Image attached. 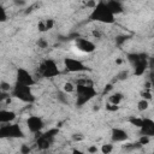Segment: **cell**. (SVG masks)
Here are the masks:
<instances>
[{
	"label": "cell",
	"instance_id": "obj_21",
	"mask_svg": "<svg viewBox=\"0 0 154 154\" xmlns=\"http://www.w3.org/2000/svg\"><path fill=\"white\" fill-rule=\"evenodd\" d=\"M36 43H37L38 48H42V49L48 47V41H47L45 37H40V38L37 40V42H36Z\"/></svg>",
	"mask_w": 154,
	"mask_h": 154
},
{
	"label": "cell",
	"instance_id": "obj_18",
	"mask_svg": "<svg viewBox=\"0 0 154 154\" xmlns=\"http://www.w3.org/2000/svg\"><path fill=\"white\" fill-rule=\"evenodd\" d=\"M75 89H76V84L73 82H71V81H67V82H65L63 84V91L66 93V94H69V95L73 94L75 93Z\"/></svg>",
	"mask_w": 154,
	"mask_h": 154
},
{
	"label": "cell",
	"instance_id": "obj_4",
	"mask_svg": "<svg viewBox=\"0 0 154 154\" xmlns=\"http://www.w3.org/2000/svg\"><path fill=\"white\" fill-rule=\"evenodd\" d=\"M31 88L32 87L14 83L12 85V89H11V96L18 99L19 101H22L24 103H32L36 100V97H35Z\"/></svg>",
	"mask_w": 154,
	"mask_h": 154
},
{
	"label": "cell",
	"instance_id": "obj_24",
	"mask_svg": "<svg viewBox=\"0 0 154 154\" xmlns=\"http://www.w3.org/2000/svg\"><path fill=\"white\" fill-rule=\"evenodd\" d=\"M128 78V72L126 71H123L120 75H118V79H126Z\"/></svg>",
	"mask_w": 154,
	"mask_h": 154
},
{
	"label": "cell",
	"instance_id": "obj_8",
	"mask_svg": "<svg viewBox=\"0 0 154 154\" xmlns=\"http://www.w3.org/2000/svg\"><path fill=\"white\" fill-rule=\"evenodd\" d=\"M75 49H77V52L82 53V54H90L96 49V45L85 37H77L75 38Z\"/></svg>",
	"mask_w": 154,
	"mask_h": 154
},
{
	"label": "cell",
	"instance_id": "obj_13",
	"mask_svg": "<svg viewBox=\"0 0 154 154\" xmlns=\"http://www.w3.org/2000/svg\"><path fill=\"white\" fill-rule=\"evenodd\" d=\"M53 138H54V135H53V131H49V132H46V134H42L38 136L36 143L40 148H47L49 144H52L53 142Z\"/></svg>",
	"mask_w": 154,
	"mask_h": 154
},
{
	"label": "cell",
	"instance_id": "obj_22",
	"mask_svg": "<svg viewBox=\"0 0 154 154\" xmlns=\"http://www.w3.org/2000/svg\"><path fill=\"white\" fill-rule=\"evenodd\" d=\"M102 153H111L112 150H113V144H103L102 147H101V149H100Z\"/></svg>",
	"mask_w": 154,
	"mask_h": 154
},
{
	"label": "cell",
	"instance_id": "obj_6",
	"mask_svg": "<svg viewBox=\"0 0 154 154\" xmlns=\"http://www.w3.org/2000/svg\"><path fill=\"white\" fill-rule=\"evenodd\" d=\"M64 67L66 71L71 73H82L88 70V66L78 58L75 57H66L64 58Z\"/></svg>",
	"mask_w": 154,
	"mask_h": 154
},
{
	"label": "cell",
	"instance_id": "obj_7",
	"mask_svg": "<svg viewBox=\"0 0 154 154\" xmlns=\"http://www.w3.org/2000/svg\"><path fill=\"white\" fill-rule=\"evenodd\" d=\"M14 83L18 84H23V85H28V87H34L36 84V79L34 77V75L24 69V67H18L16 70V76H14Z\"/></svg>",
	"mask_w": 154,
	"mask_h": 154
},
{
	"label": "cell",
	"instance_id": "obj_1",
	"mask_svg": "<svg viewBox=\"0 0 154 154\" xmlns=\"http://www.w3.org/2000/svg\"><path fill=\"white\" fill-rule=\"evenodd\" d=\"M75 84H76V89L73 94L76 96V106L78 107L84 106L97 95V90L94 87V83L87 77L78 78Z\"/></svg>",
	"mask_w": 154,
	"mask_h": 154
},
{
	"label": "cell",
	"instance_id": "obj_20",
	"mask_svg": "<svg viewBox=\"0 0 154 154\" xmlns=\"http://www.w3.org/2000/svg\"><path fill=\"white\" fill-rule=\"evenodd\" d=\"M7 18H8V16H7L6 8L2 5H0V23H5L7 20Z\"/></svg>",
	"mask_w": 154,
	"mask_h": 154
},
{
	"label": "cell",
	"instance_id": "obj_9",
	"mask_svg": "<svg viewBox=\"0 0 154 154\" xmlns=\"http://www.w3.org/2000/svg\"><path fill=\"white\" fill-rule=\"evenodd\" d=\"M26 128L31 134H41L42 129L45 128V122L40 116H29L26 118Z\"/></svg>",
	"mask_w": 154,
	"mask_h": 154
},
{
	"label": "cell",
	"instance_id": "obj_2",
	"mask_svg": "<svg viewBox=\"0 0 154 154\" xmlns=\"http://www.w3.org/2000/svg\"><path fill=\"white\" fill-rule=\"evenodd\" d=\"M89 19L101 24H113L116 22V14L112 12L106 0H99L91 7Z\"/></svg>",
	"mask_w": 154,
	"mask_h": 154
},
{
	"label": "cell",
	"instance_id": "obj_14",
	"mask_svg": "<svg viewBox=\"0 0 154 154\" xmlns=\"http://www.w3.org/2000/svg\"><path fill=\"white\" fill-rule=\"evenodd\" d=\"M16 117H17L16 112H13L11 109H6V108H0V125L14 122Z\"/></svg>",
	"mask_w": 154,
	"mask_h": 154
},
{
	"label": "cell",
	"instance_id": "obj_23",
	"mask_svg": "<svg viewBox=\"0 0 154 154\" xmlns=\"http://www.w3.org/2000/svg\"><path fill=\"white\" fill-rule=\"evenodd\" d=\"M106 108H107L108 111H117V109L119 108V106H116V105H112V103L108 102V103L106 105Z\"/></svg>",
	"mask_w": 154,
	"mask_h": 154
},
{
	"label": "cell",
	"instance_id": "obj_5",
	"mask_svg": "<svg viewBox=\"0 0 154 154\" xmlns=\"http://www.w3.org/2000/svg\"><path fill=\"white\" fill-rule=\"evenodd\" d=\"M24 137V132L19 124L13 122L0 125V140L4 138H22Z\"/></svg>",
	"mask_w": 154,
	"mask_h": 154
},
{
	"label": "cell",
	"instance_id": "obj_25",
	"mask_svg": "<svg viewBox=\"0 0 154 154\" xmlns=\"http://www.w3.org/2000/svg\"><path fill=\"white\" fill-rule=\"evenodd\" d=\"M99 149H97V147L96 146H93V147H89L88 148V152H90V153H96Z\"/></svg>",
	"mask_w": 154,
	"mask_h": 154
},
{
	"label": "cell",
	"instance_id": "obj_17",
	"mask_svg": "<svg viewBox=\"0 0 154 154\" xmlns=\"http://www.w3.org/2000/svg\"><path fill=\"white\" fill-rule=\"evenodd\" d=\"M54 26L53 19H43L38 23V30L40 31H48Z\"/></svg>",
	"mask_w": 154,
	"mask_h": 154
},
{
	"label": "cell",
	"instance_id": "obj_3",
	"mask_svg": "<svg viewBox=\"0 0 154 154\" xmlns=\"http://www.w3.org/2000/svg\"><path fill=\"white\" fill-rule=\"evenodd\" d=\"M37 75L42 78H54L60 75V69L57 61L52 58H46L37 66Z\"/></svg>",
	"mask_w": 154,
	"mask_h": 154
},
{
	"label": "cell",
	"instance_id": "obj_15",
	"mask_svg": "<svg viewBox=\"0 0 154 154\" xmlns=\"http://www.w3.org/2000/svg\"><path fill=\"white\" fill-rule=\"evenodd\" d=\"M106 1H107L109 8L112 10V12H113L116 16L119 14V13H122V12L124 11V7H123L122 1H119V0H106Z\"/></svg>",
	"mask_w": 154,
	"mask_h": 154
},
{
	"label": "cell",
	"instance_id": "obj_19",
	"mask_svg": "<svg viewBox=\"0 0 154 154\" xmlns=\"http://www.w3.org/2000/svg\"><path fill=\"white\" fill-rule=\"evenodd\" d=\"M149 108V100H146V99H141L138 102H137V109L140 112H144Z\"/></svg>",
	"mask_w": 154,
	"mask_h": 154
},
{
	"label": "cell",
	"instance_id": "obj_12",
	"mask_svg": "<svg viewBox=\"0 0 154 154\" xmlns=\"http://www.w3.org/2000/svg\"><path fill=\"white\" fill-rule=\"evenodd\" d=\"M141 135L152 137L154 135V122L150 118H143V123L140 126Z\"/></svg>",
	"mask_w": 154,
	"mask_h": 154
},
{
	"label": "cell",
	"instance_id": "obj_11",
	"mask_svg": "<svg viewBox=\"0 0 154 154\" xmlns=\"http://www.w3.org/2000/svg\"><path fill=\"white\" fill-rule=\"evenodd\" d=\"M130 138L129 132L123 128H112L111 130V141L113 143H124Z\"/></svg>",
	"mask_w": 154,
	"mask_h": 154
},
{
	"label": "cell",
	"instance_id": "obj_10",
	"mask_svg": "<svg viewBox=\"0 0 154 154\" xmlns=\"http://www.w3.org/2000/svg\"><path fill=\"white\" fill-rule=\"evenodd\" d=\"M134 58H130L132 65H134V73L136 76H141L144 73L147 69V59L143 57V54H132Z\"/></svg>",
	"mask_w": 154,
	"mask_h": 154
},
{
	"label": "cell",
	"instance_id": "obj_16",
	"mask_svg": "<svg viewBox=\"0 0 154 154\" xmlns=\"http://www.w3.org/2000/svg\"><path fill=\"white\" fill-rule=\"evenodd\" d=\"M123 100H124V95L120 91H114L108 96V102L116 106H119Z\"/></svg>",
	"mask_w": 154,
	"mask_h": 154
}]
</instances>
